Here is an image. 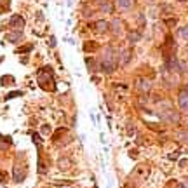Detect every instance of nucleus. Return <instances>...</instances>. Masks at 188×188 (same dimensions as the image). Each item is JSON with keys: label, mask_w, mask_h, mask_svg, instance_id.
I'll return each instance as SVG.
<instances>
[{"label": "nucleus", "mask_w": 188, "mask_h": 188, "mask_svg": "<svg viewBox=\"0 0 188 188\" xmlns=\"http://www.w3.org/2000/svg\"><path fill=\"white\" fill-rule=\"evenodd\" d=\"M23 24H24V21L19 18V16H14V18L11 19V26H18V28H23Z\"/></svg>", "instance_id": "7"}, {"label": "nucleus", "mask_w": 188, "mask_h": 188, "mask_svg": "<svg viewBox=\"0 0 188 188\" xmlns=\"http://www.w3.org/2000/svg\"><path fill=\"white\" fill-rule=\"evenodd\" d=\"M138 38H139V35H138V33H131V42H136Z\"/></svg>", "instance_id": "12"}, {"label": "nucleus", "mask_w": 188, "mask_h": 188, "mask_svg": "<svg viewBox=\"0 0 188 188\" xmlns=\"http://www.w3.org/2000/svg\"><path fill=\"white\" fill-rule=\"evenodd\" d=\"M108 26H110V24H108L106 21H96V23L93 24V28L96 30V32H99V33H105V32L108 30Z\"/></svg>", "instance_id": "4"}, {"label": "nucleus", "mask_w": 188, "mask_h": 188, "mask_svg": "<svg viewBox=\"0 0 188 188\" xmlns=\"http://www.w3.org/2000/svg\"><path fill=\"white\" fill-rule=\"evenodd\" d=\"M99 4H101V11L103 12H110L112 11V4L110 2H99Z\"/></svg>", "instance_id": "8"}, {"label": "nucleus", "mask_w": 188, "mask_h": 188, "mask_svg": "<svg viewBox=\"0 0 188 188\" xmlns=\"http://www.w3.org/2000/svg\"><path fill=\"white\" fill-rule=\"evenodd\" d=\"M7 38L11 40V42H18L19 38H21V32H16V33H9Z\"/></svg>", "instance_id": "9"}, {"label": "nucleus", "mask_w": 188, "mask_h": 188, "mask_svg": "<svg viewBox=\"0 0 188 188\" xmlns=\"http://www.w3.org/2000/svg\"><path fill=\"white\" fill-rule=\"evenodd\" d=\"M112 28H113L115 33H120V21H118V19H115V21L112 23Z\"/></svg>", "instance_id": "10"}, {"label": "nucleus", "mask_w": 188, "mask_h": 188, "mask_svg": "<svg viewBox=\"0 0 188 188\" xmlns=\"http://www.w3.org/2000/svg\"><path fill=\"white\" fill-rule=\"evenodd\" d=\"M131 5H132V0H118V9H122V11L131 9Z\"/></svg>", "instance_id": "6"}, {"label": "nucleus", "mask_w": 188, "mask_h": 188, "mask_svg": "<svg viewBox=\"0 0 188 188\" xmlns=\"http://www.w3.org/2000/svg\"><path fill=\"white\" fill-rule=\"evenodd\" d=\"M101 70L105 73H112L115 70V54H113V49H106L105 51V56L101 61Z\"/></svg>", "instance_id": "1"}, {"label": "nucleus", "mask_w": 188, "mask_h": 188, "mask_svg": "<svg viewBox=\"0 0 188 188\" xmlns=\"http://www.w3.org/2000/svg\"><path fill=\"white\" fill-rule=\"evenodd\" d=\"M179 37L185 38V40L188 38V26H185V28H181V30H179Z\"/></svg>", "instance_id": "11"}, {"label": "nucleus", "mask_w": 188, "mask_h": 188, "mask_svg": "<svg viewBox=\"0 0 188 188\" xmlns=\"http://www.w3.org/2000/svg\"><path fill=\"white\" fill-rule=\"evenodd\" d=\"M178 105L181 110H188V91H181L178 96Z\"/></svg>", "instance_id": "2"}, {"label": "nucleus", "mask_w": 188, "mask_h": 188, "mask_svg": "<svg viewBox=\"0 0 188 188\" xmlns=\"http://www.w3.org/2000/svg\"><path fill=\"white\" fill-rule=\"evenodd\" d=\"M138 87H139L141 93H148L150 87H151V82L146 80V78H139V80H138Z\"/></svg>", "instance_id": "3"}, {"label": "nucleus", "mask_w": 188, "mask_h": 188, "mask_svg": "<svg viewBox=\"0 0 188 188\" xmlns=\"http://www.w3.org/2000/svg\"><path fill=\"white\" fill-rule=\"evenodd\" d=\"M129 59H131V51H122V54H120V65H127Z\"/></svg>", "instance_id": "5"}]
</instances>
